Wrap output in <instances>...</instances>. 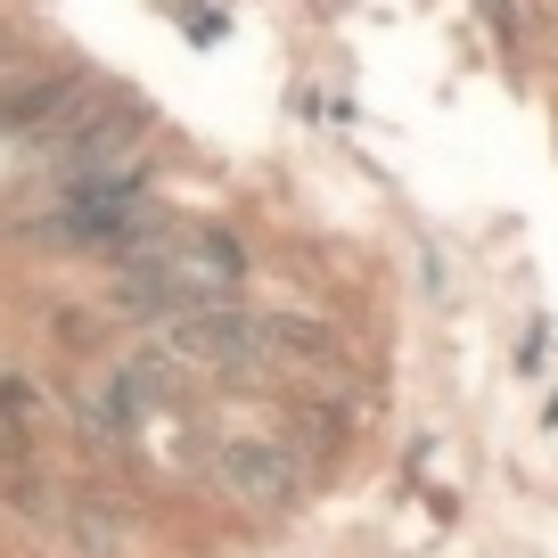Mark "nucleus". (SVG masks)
Returning <instances> with one entry per match:
<instances>
[{"label": "nucleus", "instance_id": "f257e3e1", "mask_svg": "<svg viewBox=\"0 0 558 558\" xmlns=\"http://www.w3.org/2000/svg\"><path fill=\"white\" fill-rule=\"evenodd\" d=\"M181 214L157 197V173L132 165L116 181H90V190H66V197H34V206L9 214V246L25 255H50V263H132L140 246H157Z\"/></svg>", "mask_w": 558, "mask_h": 558}, {"label": "nucleus", "instance_id": "f03ea898", "mask_svg": "<svg viewBox=\"0 0 558 558\" xmlns=\"http://www.w3.org/2000/svg\"><path fill=\"white\" fill-rule=\"evenodd\" d=\"M197 469L214 476L222 501L255 509V518H288V509H304V493H313V469H304L271 427H214Z\"/></svg>", "mask_w": 558, "mask_h": 558}, {"label": "nucleus", "instance_id": "39448f33", "mask_svg": "<svg viewBox=\"0 0 558 558\" xmlns=\"http://www.w3.org/2000/svg\"><path fill=\"white\" fill-rule=\"evenodd\" d=\"M17 58V25H9V9H0V66Z\"/></svg>", "mask_w": 558, "mask_h": 558}, {"label": "nucleus", "instance_id": "7ed1b4c3", "mask_svg": "<svg viewBox=\"0 0 558 558\" xmlns=\"http://www.w3.org/2000/svg\"><path fill=\"white\" fill-rule=\"evenodd\" d=\"M99 402L123 418V427H132V436H148L157 418H181V411L197 402V378L157 345V337H140V345H116V353H107Z\"/></svg>", "mask_w": 558, "mask_h": 558}, {"label": "nucleus", "instance_id": "20e7f679", "mask_svg": "<svg viewBox=\"0 0 558 558\" xmlns=\"http://www.w3.org/2000/svg\"><path fill=\"white\" fill-rule=\"evenodd\" d=\"M58 418V386H41L34 369H0V427H25V436H41Z\"/></svg>", "mask_w": 558, "mask_h": 558}]
</instances>
